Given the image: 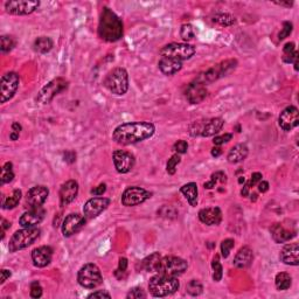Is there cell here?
<instances>
[{"label": "cell", "instance_id": "obj_1", "mask_svg": "<svg viewBox=\"0 0 299 299\" xmlns=\"http://www.w3.org/2000/svg\"><path fill=\"white\" fill-rule=\"evenodd\" d=\"M154 132V124L150 122H128L113 130L112 140L123 146L132 145L151 138Z\"/></svg>", "mask_w": 299, "mask_h": 299}, {"label": "cell", "instance_id": "obj_2", "mask_svg": "<svg viewBox=\"0 0 299 299\" xmlns=\"http://www.w3.org/2000/svg\"><path fill=\"white\" fill-rule=\"evenodd\" d=\"M123 21L109 7H104L98 23V37L107 43H116L123 37Z\"/></svg>", "mask_w": 299, "mask_h": 299}, {"label": "cell", "instance_id": "obj_3", "mask_svg": "<svg viewBox=\"0 0 299 299\" xmlns=\"http://www.w3.org/2000/svg\"><path fill=\"white\" fill-rule=\"evenodd\" d=\"M180 288V282L178 277L166 276V275L158 274L150 279L149 290L150 294L153 297H167L175 294Z\"/></svg>", "mask_w": 299, "mask_h": 299}, {"label": "cell", "instance_id": "obj_4", "mask_svg": "<svg viewBox=\"0 0 299 299\" xmlns=\"http://www.w3.org/2000/svg\"><path fill=\"white\" fill-rule=\"evenodd\" d=\"M103 85L110 92L117 96H123L128 90V74L124 68H113L107 74Z\"/></svg>", "mask_w": 299, "mask_h": 299}, {"label": "cell", "instance_id": "obj_5", "mask_svg": "<svg viewBox=\"0 0 299 299\" xmlns=\"http://www.w3.org/2000/svg\"><path fill=\"white\" fill-rule=\"evenodd\" d=\"M40 234L41 230L38 227H26L17 230L8 243V250L10 253H17L19 250L26 249L40 237Z\"/></svg>", "mask_w": 299, "mask_h": 299}, {"label": "cell", "instance_id": "obj_6", "mask_svg": "<svg viewBox=\"0 0 299 299\" xmlns=\"http://www.w3.org/2000/svg\"><path fill=\"white\" fill-rule=\"evenodd\" d=\"M237 67V60L235 59H229L226 61H222L221 64L214 65V67L209 68L207 71L200 74L196 80L199 82L203 83V85H208V83H213L215 81L220 80L221 77L227 76L232 73L233 70H235V68Z\"/></svg>", "mask_w": 299, "mask_h": 299}, {"label": "cell", "instance_id": "obj_7", "mask_svg": "<svg viewBox=\"0 0 299 299\" xmlns=\"http://www.w3.org/2000/svg\"><path fill=\"white\" fill-rule=\"evenodd\" d=\"M77 282L85 289H95L103 282V276L100 268L94 263L85 264L77 274Z\"/></svg>", "mask_w": 299, "mask_h": 299}, {"label": "cell", "instance_id": "obj_8", "mask_svg": "<svg viewBox=\"0 0 299 299\" xmlns=\"http://www.w3.org/2000/svg\"><path fill=\"white\" fill-rule=\"evenodd\" d=\"M188 263L181 257L176 256H165L161 257L159 265H158L157 273L166 276L178 277L185 274L187 270Z\"/></svg>", "mask_w": 299, "mask_h": 299}, {"label": "cell", "instance_id": "obj_9", "mask_svg": "<svg viewBox=\"0 0 299 299\" xmlns=\"http://www.w3.org/2000/svg\"><path fill=\"white\" fill-rule=\"evenodd\" d=\"M195 47L193 44L172 43L160 49V55L161 58H171L179 60V61H185V60L192 58L195 54Z\"/></svg>", "mask_w": 299, "mask_h": 299}, {"label": "cell", "instance_id": "obj_10", "mask_svg": "<svg viewBox=\"0 0 299 299\" xmlns=\"http://www.w3.org/2000/svg\"><path fill=\"white\" fill-rule=\"evenodd\" d=\"M68 88V81H65L62 77H56L47 83L46 85L41 89L38 94L37 101L43 104H48L54 100L56 95L61 94Z\"/></svg>", "mask_w": 299, "mask_h": 299}, {"label": "cell", "instance_id": "obj_11", "mask_svg": "<svg viewBox=\"0 0 299 299\" xmlns=\"http://www.w3.org/2000/svg\"><path fill=\"white\" fill-rule=\"evenodd\" d=\"M20 77L19 75L14 71H10L2 75L1 82H0V102L1 104L6 103L17 94L18 88H19Z\"/></svg>", "mask_w": 299, "mask_h": 299}, {"label": "cell", "instance_id": "obj_12", "mask_svg": "<svg viewBox=\"0 0 299 299\" xmlns=\"http://www.w3.org/2000/svg\"><path fill=\"white\" fill-rule=\"evenodd\" d=\"M152 196V193L138 186L128 187L122 194V205L125 207H134L144 203Z\"/></svg>", "mask_w": 299, "mask_h": 299}, {"label": "cell", "instance_id": "obj_13", "mask_svg": "<svg viewBox=\"0 0 299 299\" xmlns=\"http://www.w3.org/2000/svg\"><path fill=\"white\" fill-rule=\"evenodd\" d=\"M40 6V1L28 0H10L5 2V10L13 16H28L35 12Z\"/></svg>", "mask_w": 299, "mask_h": 299}, {"label": "cell", "instance_id": "obj_14", "mask_svg": "<svg viewBox=\"0 0 299 299\" xmlns=\"http://www.w3.org/2000/svg\"><path fill=\"white\" fill-rule=\"evenodd\" d=\"M112 160L116 171L122 173V174H127L136 165L134 155L128 151H123V150H116L112 153Z\"/></svg>", "mask_w": 299, "mask_h": 299}, {"label": "cell", "instance_id": "obj_15", "mask_svg": "<svg viewBox=\"0 0 299 299\" xmlns=\"http://www.w3.org/2000/svg\"><path fill=\"white\" fill-rule=\"evenodd\" d=\"M110 203H111L110 199L103 198V196L91 198L85 202V206H83V214H85L86 219L89 220L95 219V217L101 215L107 207H109Z\"/></svg>", "mask_w": 299, "mask_h": 299}, {"label": "cell", "instance_id": "obj_16", "mask_svg": "<svg viewBox=\"0 0 299 299\" xmlns=\"http://www.w3.org/2000/svg\"><path fill=\"white\" fill-rule=\"evenodd\" d=\"M85 222L86 217L83 216V215H80L77 213H71L67 215L61 226L62 235H64V237H70V236L79 233L80 230L85 227Z\"/></svg>", "mask_w": 299, "mask_h": 299}, {"label": "cell", "instance_id": "obj_17", "mask_svg": "<svg viewBox=\"0 0 299 299\" xmlns=\"http://www.w3.org/2000/svg\"><path fill=\"white\" fill-rule=\"evenodd\" d=\"M49 195V190L46 186H34L26 194V206L29 209L43 207Z\"/></svg>", "mask_w": 299, "mask_h": 299}, {"label": "cell", "instance_id": "obj_18", "mask_svg": "<svg viewBox=\"0 0 299 299\" xmlns=\"http://www.w3.org/2000/svg\"><path fill=\"white\" fill-rule=\"evenodd\" d=\"M299 123V111L294 106H290L280 112L279 118H278V124L282 130L291 131L295 128H297Z\"/></svg>", "mask_w": 299, "mask_h": 299}, {"label": "cell", "instance_id": "obj_19", "mask_svg": "<svg viewBox=\"0 0 299 299\" xmlns=\"http://www.w3.org/2000/svg\"><path fill=\"white\" fill-rule=\"evenodd\" d=\"M185 95H186L187 101L190 102L191 104H199L205 101L206 97L208 96V90L203 83L199 82V81L195 79L192 83L188 85Z\"/></svg>", "mask_w": 299, "mask_h": 299}, {"label": "cell", "instance_id": "obj_20", "mask_svg": "<svg viewBox=\"0 0 299 299\" xmlns=\"http://www.w3.org/2000/svg\"><path fill=\"white\" fill-rule=\"evenodd\" d=\"M46 216V211L43 207L32 208L28 212H25L19 219V224L22 228L26 227H37L43 222Z\"/></svg>", "mask_w": 299, "mask_h": 299}, {"label": "cell", "instance_id": "obj_21", "mask_svg": "<svg viewBox=\"0 0 299 299\" xmlns=\"http://www.w3.org/2000/svg\"><path fill=\"white\" fill-rule=\"evenodd\" d=\"M79 194V182L75 180H68L60 188V205L68 206L76 199Z\"/></svg>", "mask_w": 299, "mask_h": 299}, {"label": "cell", "instance_id": "obj_22", "mask_svg": "<svg viewBox=\"0 0 299 299\" xmlns=\"http://www.w3.org/2000/svg\"><path fill=\"white\" fill-rule=\"evenodd\" d=\"M53 248L49 246H41L32 251V261L34 267L44 268L50 264L53 258Z\"/></svg>", "mask_w": 299, "mask_h": 299}, {"label": "cell", "instance_id": "obj_23", "mask_svg": "<svg viewBox=\"0 0 299 299\" xmlns=\"http://www.w3.org/2000/svg\"><path fill=\"white\" fill-rule=\"evenodd\" d=\"M198 216L199 220L207 226H219L222 221V212L219 207L202 208Z\"/></svg>", "mask_w": 299, "mask_h": 299}, {"label": "cell", "instance_id": "obj_24", "mask_svg": "<svg viewBox=\"0 0 299 299\" xmlns=\"http://www.w3.org/2000/svg\"><path fill=\"white\" fill-rule=\"evenodd\" d=\"M279 259L284 264L297 267L299 264V246L298 243H289L280 251Z\"/></svg>", "mask_w": 299, "mask_h": 299}, {"label": "cell", "instance_id": "obj_25", "mask_svg": "<svg viewBox=\"0 0 299 299\" xmlns=\"http://www.w3.org/2000/svg\"><path fill=\"white\" fill-rule=\"evenodd\" d=\"M254 259V251L250 247L244 246L242 247L240 250L237 251L234 257V261H233V264L234 267L237 269H246L248 267H250L251 263H253Z\"/></svg>", "mask_w": 299, "mask_h": 299}, {"label": "cell", "instance_id": "obj_26", "mask_svg": "<svg viewBox=\"0 0 299 299\" xmlns=\"http://www.w3.org/2000/svg\"><path fill=\"white\" fill-rule=\"evenodd\" d=\"M270 233L273 240L278 244L289 242L296 236V232H291V230L285 229L280 223L273 224V227L270 228Z\"/></svg>", "mask_w": 299, "mask_h": 299}, {"label": "cell", "instance_id": "obj_27", "mask_svg": "<svg viewBox=\"0 0 299 299\" xmlns=\"http://www.w3.org/2000/svg\"><path fill=\"white\" fill-rule=\"evenodd\" d=\"M224 125V119L221 117H214V118H208L205 121V125H203L201 137H213L215 134H217L222 130Z\"/></svg>", "mask_w": 299, "mask_h": 299}, {"label": "cell", "instance_id": "obj_28", "mask_svg": "<svg viewBox=\"0 0 299 299\" xmlns=\"http://www.w3.org/2000/svg\"><path fill=\"white\" fill-rule=\"evenodd\" d=\"M158 65H159V69L161 73L164 75H167V76H171V75L176 74L178 71H180L182 68L181 61L171 58H161L159 60Z\"/></svg>", "mask_w": 299, "mask_h": 299}, {"label": "cell", "instance_id": "obj_29", "mask_svg": "<svg viewBox=\"0 0 299 299\" xmlns=\"http://www.w3.org/2000/svg\"><path fill=\"white\" fill-rule=\"evenodd\" d=\"M248 154H249L248 146L246 144H237L230 149L229 153L227 155V160L229 164H238L246 160Z\"/></svg>", "mask_w": 299, "mask_h": 299}, {"label": "cell", "instance_id": "obj_30", "mask_svg": "<svg viewBox=\"0 0 299 299\" xmlns=\"http://www.w3.org/2000/svg\"><path fill=\"white\" fill-rule=\"evenodd\" d=\"M180 192L184 194V196L186 198L192 207H195L198 205V199H199V191H198V185L195 182H188V184L184 185L180 188Z\"/></svg>", "mask_w": 299, "mask_h": 299}, {"label": "cell", "instance_id": "obj_31", "mask_svg": "<svg viewBox=\"0 0 299 299\" xmlns=\"http://www.w3.org/2000/svg\"><path fill=\"white\" fill-rule=\"evenodd\" d=\"M283 61L285 64H294L295 70L298 71V52L294 43H288L283 47Z\"/></svg>", "mask_w": 299, "mask_h": 299}, {"label": "cell", "instance_id": "obj_32", "mask_svg": "<svg viewBox=\"0 0 299 299\" xmlns=\"http://www.w3.org/2000/svg\"><path fill=\"white\" fill-rule=\"evenodd\" d=\"M161 259L160 253H153L151 255L145 257L142 262H140V269L148 271V273H157L158 265H159Z\"/></svg>", "mask_w": 299, "mask_h": 299}, {"label": "cell", "instance_id": "obj_33", "mask_svg": "<svg viewBox=\"0 0 299 299\" xmlns=\"http://www.w3.org/2000/svg\"><path fill=\"white\" fill-rule=\"evenodd\" d=\"M54 46L53 40L48 37H40L38 38L37 40L34 41V44H33V47H34L35 52L40 53V54H46L52 50Z\"/></svg>", "mask_w": 299, "mask_h": 299}, {"label": "cell", "instance_id": "obj_34", "mask_svg": "<svg viewBox=\"0 0 299 299\" xmlns=\"http://www.w3.org/2000/svg\"><path fill=\"white\" fill-rule=\"evenodd\" d=\"M22 198V192L20 190H14L13 192L11 193L10 196L7 198L2 199V209H13L16 208L18 205H19L20 200Z\"/></svg>", "mask_w": 299, "mask_h": 299}, {"label": "cell", "instance_id": "obj_35", "mask_svg": "<svg viewBox=\"0 0 299 299\" xmlns=\"http://www.w3.org/2000/svg\"><path fill=\"white\" fill-rule=\"evenodd\" d=\"M212 21L221 27H229L236 22V18L230 13H216L212 19Z\"/></svg>", "mask_w": 299, "mask_h": 299}, {"label": "cell", "instance_id": "obj_36", "mask_svg": "<svg viewBox=\"0 0 299 299\" xmlns=\"http://www.w3.org/2000/svg\"><path fill=\"white\" fill-rule=\"evenodd\" d=\"M275 284H276V288L279 291H285V290L290 289L292 284V278L289 274L286 273H279L276 275L275 277Z\"/></svg>", "mask_w": 299, "mask_h": 299}, {"label": "cell", "instance_id": "obj_37", "mask_svg": "<svg viewBox=\"0 0 299 299\" xmlns=\"http://www.w3.org/2000/svg\"><path fill=\"white\" fill-rule=\"evenodd\" d=\"M14 172H13V164L11 161H7L1 169V175H0V185L8 184V182L13 181Z\"/></svg>", "mask_w": 299, "mask_h": 299}, {"label": "cell", "instance_id": "obj_38", "mask_svg": "<svg viewBox=\"0 0 299 299\" xmlns=\"http://www.w3.org/2000/svg\"><path fill=\"white\" fill-rule=\"evenodd\" d=\"M217 182H221V184H226L227 182V174L222 171H217L213 173V174L211 175V180L205 182V186L206 190H213V188L216 186Z\"/></svg>", "mask_w": 299, "mask_h": 299}, {"label": "cell", "instance_id": "obj_39", "mask_svg": "<svg viewBox=\"0 0 299 299\" xmlns=\"http://www.w3.org/2000/svg\"><path fill=\"white\" fill-rule=\"evenodd\" d=\"M262 180V174L259 172H255L251 174V178L250 180L246 182V185H244L243 188L241 190V195L244 196V198H247L248 195H249V190L251 187L256 186L257 184H258L259 181Z\"/></svg>", "mask_w": 299, "mask_h": 299}, {"label": "cell", "instance_id": "obj_40", "mask_svg": "<svg viewBox=\"0 0 299 299\" xmlns=\"http://www.w3.org/2000/svg\"><path fill=\"white\" fill-rule=\"evenodd\" d=\"M212 269H213V279L215 282H220L223 277V268L220 262V256L215 255L212 262Z\"/></svg>", "mask_w": 299, "mask_h": 299}, {"label": "cell", "instance_id": "obj_41", "mask_svg": "<svg viewBox=\"0 0 299 299\" xmlns=\"http://www.w3.org/2000/svg\"><path fill=\"white\" fill-rule=\"evenodd\" d=\"M0 41H1V44H0V49H1V53H10L12 49L16 47L17 41L13 37H10V35H2L0 38Z\"/></svg>", "mask_w": 299, "mask_h": 299}, {"label": "cell", "instance_id": "obj_42", "mask_svg": "<svg viewBox=\"0 0 299 299\" xmlns=\"http://www.w3.org/2000/svg\"><path fill=\"white\" fill-rule=\"evenodd\" d=\"M186 290H187L188 295L193 296V297H198V296H200L203 292V286H202V284L200 283V280L192 279L188 282Z\"/></svg>", "mask_w": 299, "mask_h": 299}, {"label": "cell", "instance_id": "obj_43", "mask_svg": "<svg viewBox=\"0 0 299 299\" xmlns=\"http://www.w3.org/2000/svg\"><path fill=\"white\" fill-rule=\"evenodd\" d=\"M205 121H206L205 118L199 119V121L193 122V123L188 127V133H190L191 137H201Z\"/></svg>", "mask_w": 299, "mask_h": 299}, {"label": "cell", "instance_id": "obj_44", "mask_svg": "<svg viewBox=\"0 0 299 299\" xmlns=\"http://www.w3.org/2000/svg\"><path fill=\"white\" fill-rule=\"evenodd\" d=\"M180 163H181L180 154H178V153L173 154L172 157L169 159V161H167V164H166V172L169 173L170 175L175 174L176 166H178Z\"/></svg>", "mask_w": 299, "mask_h": 299}, {"label": "cell", "instance_id": "obj_45", "mask_svg": "<svg viewBox=\"0 0 299 299\" xmlns=\"http://www.w3.org/2000/svg\"><path fill=\"white\" fill-rule=\"evenodd\" d=\"M180 37L184 41H191L195 37V32H194L193 26L191 23H185L180 28Z\"/></svg>", "mask_w": 299, "mask_h": 299}, {"label": "cell", "instance_id": "obj_46", "mask_svg": "<svg viewBox=\"0 0 299 299\" xmlns=\"http://www.w3.org/2000/svg\"><path fill=\"white\" fill-rule=\"evenodd\" d=\"M235 246V241L233 238H227L221 242V255L223 258H228L230 255V251Z\"/></svg>", "mask_w": 299, "mask_h": 299}, {"label": "cell", "instance_id": "obj_47", "mask_svg": "<svg viewBox=\"0 0 299 299\" xmlns=\"http://www.w3.org/2000/svg\"><path fill=\"white\" fill-rule=\"evenodd\" d=\"M128 259L125 258V257H121L119 258V263H118V268L117 270L115 271V276L118 278V279H123L124 275L127 274L128 270Z\"/></svg>", "mask_w": 299, "mask_h": 299}, {"label": "cell", "instance_id": "obj_48", "mask_svg": "<svg viewBox=\"0 0 299 299\" xmlns=\"http://www.w3.org/2000/svg\"><path fill=\"white\" fill-rule=\"evenodd\" d=\"M292 29H294V25H292V22H290V21L283 22V28H282V31L279 32V34H278V40L282 41L285 38H288L289 35L292 33Z\"/></svg>", "mask_w": 299, "mask_h": 299}, {"label": "cell", "instance_id": "obj_49", "mask_svg": "<svg viewBox=\"0 0 299 299\" xmlns=\"http://www.w3.org/2000/svg\"><path fill=\"white\" fill-rule=\"evenodd\" d=\"M43 286L40 285V283H39L38 280L31 283V291H29V295H31L32 298L38 299L43 297Z\"/></svg>", "mask_w": 299, "mask_h": 299}, {"label": "cell", "instance_id": "obj_50", "mask_svg": "<svg viewBox=\"0 0 299 299\" xmlns=\"http://www.w3.org/2000/svg\"><path fill=\"white\" fill-rule=\"evenodd\" d=\"M128 299H140V298H146V294L145 291L142 288H133L131 289L130 291L128 292L127 295Z\"/></svg>", "mask_w": 299, "mask_h": 299}, {"label": "cell", "instance_id": "obj_51", "mask_svg": "<svg viewBox=\"0 0 299 299\" xmlns=\"http://www.w3.org/2000/svg\"><path fill=\"white\" fill-rule=\"evenodd\" d=\"M173 151H175L178 154L186 153L188 151V143L184 139L178 140V142H175L174 145H173Z\"/></svg>", "mask_w": 299, "mask_h": 299}, {"label": "cell", "instance_id": "obj_52", "mask_svg": "<svg viewBox=\"0 0 299 299\" xmlns=\"http://www.w3.org/2000/svg\"><path fill=\"white\" fill-rule=\"evenodd\" d=\"M158 214H160V216L166 217V219H173L176 216V211L170 206H164L160 211H158Z\"/></svg>", "mask_w": 299, "mask_h": 299}, {"label": "cell", "instance_id": "obj_53", "mask_svg": "<svg viewBox=\"0 0 299 299\" xmlns=\"http://www.w3.org/2000/svg\"><path fill=\"white\" fill-rule=\"evenodd\" d=\"M233 139V134L232 133H224L222 136H216L214 137L213 143L215 146H221L223 144H227V143L230 142Z\"/></svg>", "mask_w": 299, "mask_h": 299}, {"label": "cell", "instance_id": "obj_54", "mask_svg": "<svg viewBox=\"0 0 299 299\" xmlns=\"http://www.w3.org/2000/svg\"><path fill=\"white\" fill-rule=\"evenodd\" d=\"M22 130V127L20 125L18 122H14L13 124H12V131L10 133V139L11 140H18L19 139V136H20V132H21Z\"/></svg>", "mask_w": 299, "mask_h": 299}, {"label": "cell", "instance_id": "obj_55", "mask_svg": "<svg viewBox=\"0 0 299 299\" xmlns=\"http://www.w3.org/2000/svg\"><path fill=\"white\" fill-rule=\"evenodd\" d=\"M88 298H111V295L106 290H97L88 296Z\"/></svg>", "mask_w": 299, "mask_h": 299}, {"label": "cell", "instance_id": "obj_56", "mask_svg": "<svg viewBox=\"0 0 299 299\" xmlns=\"http://www.w3.org/2000/svg\"><path fill=\"white\" fill-rule=\"evenodd\" d=\"M106 191H107V185L106 184H101V185H98L97 187L92 188V190L90 191V193L94 196H101V195H103L104 193H106Z\"/></svg>", "mask_w": 299, "mask_h": 299}, {"label": "cell", "instance_id": "obj_57", "mask_svg": "<svg viewBox=\"0 0 299 299\" xmlns=\"http://www.w3.org/2000/svg\"><path fill=\"white\" fill-rule=\"evenodd\" d=\"M64 161H67V163H74L75 160H76V153L73 151H67L64 152Z\"/></svg>", "mask_w": 299, "mask_h": 299}, {"label": "cell", "instance_id": "obj_58", "mask_svg": "<svg viewBox=\"0 0 299 299\" xmlns=\"http://www.w3.org/2000/svg\"><path fill=\"white\" fill-rule=\"evenodd\" d=\"M11 276H12L11 270H7V269H2V270H1V278H0V284H4Z\"/></svg>", "mask_w": 299, "mask_h": 299}, {"label": "cell", "instance_id": "obj_59", "mask_svg": "<svg viewBox=\"0 0 299 299\" xmlns=\"http://www.w3.org/2000/svg\"><path fill=\"white\" fill-rule=\"evenodd\" d=\"M257 186H258V191L261 193H265L269 191V182L268 181L261 180L258 182V184H257Z\"/></svg>", "mask_w": 299, "mask_h": 299}, {"label": "cell", "instance_id": "obj_60", "mask_svg": "<svg viewBox=\"0 0 299 299\" xmlns=\"http://www.w3.org/2000/svg\"><path fill=\"white\" fill-rule=\"evenodd\" d=\"M11 227V222L10 221H7V220H5V219H2L1 220V230H2V238L5 237V232L6 230H7L8 228H10Z\"/></svg>", "mask_w": 299, "mask_h": 299}, {"label": "cell", "instance_id": "obj_61", "mask_svg": "<svg viewBox=\"0 0 299 299\" xmlns=\"http://www.w3.org/2000/svg\"><path fill=\"white\" fill-rule=\"evenodd\" d=\"M212 155L215 158H217L219 155H221V153H222V150H221V148H219V146H215V148L212 149Z\"/></svg>", "mask_w": 299, "mask_h": 299}, {"label": "cell", "instance_id": "obj_62", "mask_svg": "<svg viewBox=\"0 0 299 299\" xmlns=\"http://www.w3.org/2000/svg\"><path fill=\"white\" fill-rule=\"evenodd\" d=\"M275 4L290 8V7H292V6H294V1H275Z\"/></svg>", "mask_w": 299, "mask_h": 299}, {"label": "cell", "instance_id": "obj_63", "mask_svg": "<svg viewBox=\"0 0 299 299\" xmlns=\"http://www.w3.org/2000/svg\"><path fill=\"white\" fill-rule=\"evenodd\" d=\"M238 182H240V184H243V182H246V179H244L243 176H241V178L238 179Z\"/></svg>", "mask_w": 299, "mask_h": 299}]
</instances>
